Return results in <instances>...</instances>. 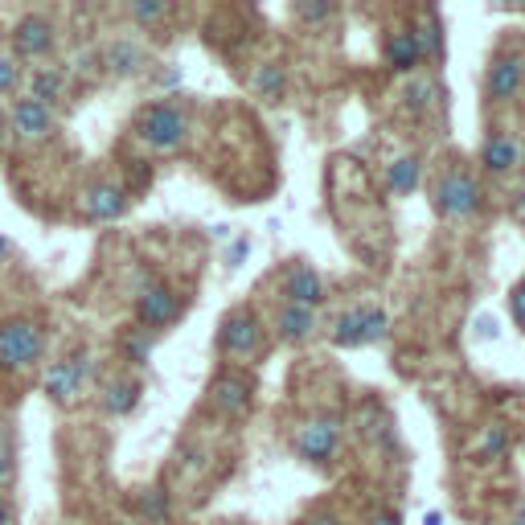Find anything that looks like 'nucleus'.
<instances>
[{"mask_svg":"<svg viewBox=\"0 0 525 525\" xmlns=\"http://www.w3.org/2000/svg\"><path fill=\"white\" fill-rule=\"evenodd\" d=\"M431 205H436V214L447 218V222H464V218H472L484 205L481 177L468 173V169H460V164L444 169L436 181H431Z\"/></svg>","mask_w":525,"mask_h":525,"instance_id":"f257e3e1","label":"nucleus"},{"mask_svg":"<svg viewBox=\"0 0 525 525\" xmlns=\"http://www.w3.org/2000/svg\"><path fill=\"white\" fill-rule=\"evenodd\" d=\"M136 140L148 144V148L156 152H173L185 144V132H189V119L181 108H173V103H152V108H144L140 116H136Z\"/></svg>","mask_w":525,"mask_h":525,"instance_id":"f03ea898","label":"nucleus"},{"mask_svg":"<svg viewBox=\"0 0 525 525\" xmlns=\"http://www.w3.org/2000/svg\"><path fill=\"white\" fill-rule=\"evenodd\" d=\"M45 353V333L37 321H5L0 324V370H33Z\"/></svg>","mask_w":525,"mask_h":525,"instance_id":"7ed1b4c3","label":"nucleus"},{"mask_svg":"<svg viewBox=\"0 0 525 525\" xmlns=\"http://www.w3.org/2000/svg\"><path fill=\"white\" fill-rule=\"evenodd\" d=\"M390 337V316L374 304H361V308H349L337 316L333 324V345L337 349H357V345H374V341Z\"/></svg>","mask_w":525,"mask_h":525,"instance_id":"20e7f679","label":"nucleus"},{"mask_svg":"<svg viewBox=\"0 0 525 525\" xmlns=\"http://www.w3.org/2000/svg\"><path fill=\"white\" fill-rule=\"evenodd\" d=\"M90 370H95V361H90L87 349H74V353L58 357L54 365H50V374H45V394L58 402V407H74L79 402V394L87 390L90 382Z\"/></svg>","mask_w":525,"mask_h":525,"instance_id":"39448f33","label":"nucleus"},{"mask_svg":"<svg viewBox=\"0 0 525 525\" xmlns=\"http://www.w3.org/2000/svg\"><path fill=\"white\" fill-rule=\"evenodd\" d=\"M181 316V292L164 279H148V284L136 292V324L148 333L164 329Z\"/></svg>","mask_w":525,"mask_h":525,"instance_id":"423d86ee","label":"nucleus"},{"mask_svg":"<svg viewBox=\"0 0 525 525\" xmlns=\"http://www.w3.org/2000/svg\"><path fill=\"white\" fill-rule=\"evenodd\" d=\"M341 444V418L337 415H321V418H308L300 431H295V455L304 464H329L337 455Z\"/></svg>","mask_w":525,"mask_h":525,"instance_id":"0eeeda50","label":"nucleus"},{"mask_svg":"<svg viewBox=\"0 0 525 525\" xmlns=\"http://www.w3.org/2000/svg\"><path fill=\"white\" fill-rule=\"evenodd\" d=\"M218 349L226 357H258L263 353V324L250 308L230 312L222 321V333H218Z\"/></svg>","mask_w":525,"mask_h":525,"instance_id":"6e6552de","label":"nucleus"},{"mask_svg":"<svg viewBox=\"0 0 525 525\" xmlns=\"http://www.w3.org/2000/svg\"><path fill=\"white\" fill-rule=\"evenodd\" d=\"M9 127L17 140L25 144H37V140H50L58 127V116L54 108H45V103H37V98H13L9 103Z\"/></svg>","mask_w":525,"mask_h":525,"instance_id":"1a4fd4ad","label":"nucleus"},{"mask_svg":"<svg viewBox=\"0 0 525 525\" xmlns=\"http://www.w3.org/2000/svg\"><path fill=\"white\" fill-rule=\"evenodd\" d=\"M79 205L90 222H116V218L127 214V205H132V189L119 185V181H95V185L82 189Z\"/></svg>","mask_w":525,"mask_h":525,"instance_id":"9d476101","label":"nucleus"},{"mask_svg":"<svg viewBox=\"0 0 525 525\" xmlns=\"http://www.w3.org/2000/svg\"><path fill=\"white\" fill-rule=\"evenodd\" d=\"M525 87V54H517V50H509V54H497L489 66V79H484V95H489V103H509V98H517Z\"/></svg>","mask_w":525,"mask_h":525,"instance_id":"9b49d317","label":"nucleus"},{"mask_svg":"<svg viewBox=\"0 0 525 525\" xmlns=\"http://www.w3.org/2000/svg\"><path fill=\"white\" fill-rule=\"evenodd\" d=\"M250 378L239 374V370H222V374L210 382V402H214L222 415H242L250 407Z\"/></svg>","mask_w":525,"mask_h":525,"instance_id":"f8f14e48","label":"nucleus"},{"mask_svg":"<svg viewBox=\"0 0 525 525\" xmlns=\"http://www.w3.org/2000/svg\"><path fill=\"white\" fill-rule=\"evenodd\" d=\"M13 50H17V58H42L54 50V25L45 17H37V13H29V17H21L17 25H13Z\"/></svg>","mask_w":525,"mask_h":525,"instance_id":"ddd939ff","label":"nucleus"},{"mask_svg":"<svg viewBox=\"0 0 525 525\" xmlns=\"http://www.w3.org/2000/svg\"><path fill=\"white\" fill-rule=\"evenodd\" d=\"M284 295L287 304H300V308H321L324 304V279L321 271H312V267H292L284 276Z\"/></svg>","mask_w":525,"mask_h":525,"instance_id":"4468645a","label":"nucleus"},{"mask_svg":"<svg viewBox=\"0 0 525 525\" xmlns=\"http://www.w3.org/2000/svg\"><path fill=\"white\" fill-rule=\"evenodd\" d=\"M481 164L484 173H492V177H505V173H513L517 164H521V140L509 132H497L484 140V152H481Z\"/></svg>","mask_w":525,"mask_h":525,"instance_id":"2eb2a0df","label":"nucleus"},{"mask_svg":"<svg viewBox=\"0 0 525 525\" xmlns=\"http://www.w3.org/2000/svg\"><path fill=\"white\" fill-rule=\"evenodd\" d=\"M276 333L287 345H304V341L316 337V312L300 308V304H284V308L276 312Z\"/></svg>","mask_w":525,"mask_h":525,"instance_id":"dca6fc26","label":"nucleus"},{"mask_svg":"<svg viewBox=\"0 0 525 525\" xmlns=\"http://www.w3.org/2000/svg\"><path fill=\"white\" fill-rule=\"evenodd\" d=\"M103 66H108L116 79H136V74L148 70V54H144L136 42L119 37V42H111L108 50H103Z\"/></svg>","mask_w":525,"mask_h":525,"instance_id":"f3484780","label":"nucleus"},{"mask_svg":"<svg viewBox=\"0 0 525 525\" xmlns=\"http://www.w3.org/2000/svg\"><path fill=\"white\" fill-rule=\"evenodd\" d=\"M386 62L398 74H415L418 66H423V50H418L410 29H394V33L386 37Z\"/></svg>","mask_w":525,"mask_h":525,"instance_id":"a211bd4d","label":"nucleus"},{"mask_svg":"<svg viewBox=\"0 0 525 525\" xmlns=\"http://www.w3.org/2000/svg\"><path fill=\"white\" fill-rule=\"evenodd\" d=\"M410 33H415L418 50H423V62H439L444 58V25H439L436 9L418 13V25H410Z\"/></svg>","mask_w":525,"mask_h":525,"instance_id":"6ab92c4d","label":"nucleus"},{"mask_svg":"<svg viewBox=\"0 0 525 525\" xmlns=\"http://www.w3.org/2000/svg\"><path fill=\"white\" fill-rule=\"evenodd\" d=\"M140 378H116V382H108V390H103V410L108 415H132L136 407H140Z\"/></svg>","mask_w":525,"mask_h":525,"instance_id":"aec40b11","label":"nucleus"},{"mask_svg":"<svg viewBox=\"0 0 525 525\" xmlns=\"http://www.w3.org/2000/svg\"><path fill=\"white\" fill-rule=\"evenodd\" d=\"M66 90V70L62 66H42V70L29 74V98H37V103H58Z\"/></svg>","mask_w":525,"mask_h":525,"instance_id":"412c9836","label":"nucleus"},{"mask_svg":"<svg viewBox=\"0 0 525 525\" xmlns=\"http://www.w3.org/2000/svg\"><path fill=\"white\" fill-rule=\"evenodd\" d=\"M418 181H423V161H418V156H398V161H390V169H386V185L398 197L415 193Z\"/></svg>","mask_w":525,"mask_h":525,"instance_id":"4be33fe9","label":"nucleus"},{"mask_svg":"<svg viewBox=\"0 0 525 525\" xmlns=\"http://www.w3.org/2000/svg\"><path fill=\"white\" fill-rule=\"evenodd\" d=\"M284 87H287V74L279 62H263L255 70V90L263 103H279V98H284Z\"/></svg>","mask_w":525,"mask_h":525,"instance_id":"5701e85b","label":"nucleus"},{"mask_svg":"<svg viewBox=\"0 0 525 525\" xmlns=\"http://www.w3.org/2000/svg\"><path fill=\"white\" fill-rule=\"evenodd\" d=\"M119 349H124V357H127L132 365H144V361H148V353H152V333L136 324V329H127V333H124Z\"/></svg>","mask_w":525,"mask_h":525,"instance_id":"b1692460","label":"nucleus"},{"mask_svg":"<svg viewBox=\"0 0 525 525\" xmlns=\"http://www.w3.org/2000/svg\"><path fill=\"white\" fill-rule=\"evenodd\" d=\"M436 95H439V87L431 79H415L407 90H402V98H407V108L415 111V116H423V111L436 103Z\"/></svg>","mask_w":525,"mask_h":525,"instance_id":"393cba45","label":"nucleus"},{"mask_svg":"<svg viewBox=\"0 0 525 525\" xmlns=\"http://www.w3.org/2000/svg\"><path fill=\"white\" fill-rule=\"evenodd\" d=\"M476 452L484 455V460H501V455L509 452V427H484L481 444H476Z\"/></svg>","mask_w":525,"mask_h":525,"instance_id":"a878e982","label":"nucleus"},{"mask_svg":"<svg viewBox=\"0 0 525 525\" xmlns=\"http://www.w3.org/2000/svg\"><path fill=\"white\" fill-rule=\"evenodd\" d=\"M132 17L140 21V25H152V21H164V17H169V5H161V0H136V5H132Z\"/></svg>","mask_w":525,"mask_h":525,"instance_id":"bb28decb","label":"nucleus"},{"mask_svg":"<svg viewBox=\"0 0 525 525\" xmlns=\"http://www.w3.org/2000/svg\"><path fill=\"white\" fill-rule=\"evenodd\" d=\"M17 82H21V62L9 54H0V95L17 90Z\"/></svg>","mask_w":525,"mask_h":525,"instance_id":"cd10ccee","label":"nucleus"},{"mask_svg":"<svg viewBox=\"0 0 525 525\" xmlns=\"http://www.w3.org/2000/svg\"><path fill=\"white\" fill-rule=\"evenodd\" d=\"M17 481V452L9 447H0V489H9V484Z\"/></svg>","mask_w":525,"mask_h":525,"instance_id":"c85d7f7f","label":"nucleus"},{"mask_svg":"<svg viewBox=\"0 0 525 525\" xmlns=\"http://www.w3.org/2000/svg\"><path fill=\"white\" fill-rule=\"evenodd\" d=\"M140 509L152 517V521H164V513H169V501H164V492H161V489H152L148 497L140 501Z\"/></svg>","mask_w":525,"mask_h":525,"instance_id":"c756f323","label":"nucleus"},{"mask_svg":"<svg viewBox=\"0 0 525 525\" xmlns=\"http://www.w3.org/2000/svg\"><path fill=\"white\" fill-rule=\"evenodd\" d=\"M509 312H513L517 329H525V279L513 287V292H509Z\"/></svg>","mask_w":525,"mask_h":525,"instance_id":"7c9ffc66","label":"nucleus"},{"mask_svg":"<svg viewBox=\"0 0 525 525\" xmlns=\"http://www.w3.org/2000/svg\"><path fill=\"white\" fill-rule=\"evenodd\" d=\"M300 21H312V25H316V21H324V17H333V5H300Z\"/></svg>","mask_w":525,"mask_h":525,"instance_id":"2f4dec72","label":"nucleus"},{"mask_svg":"<svg viewBox=\"0 0 525 525\" xmlns=\"http://www.w3.org/2000/svg\"><path fill=\"white\" fill-rule=\"evenodd\" d=\"M247 255H250V239H234L230 250H226V267H239Z\"/></svg>","mask_w":525,"mask_h":525,"instance_id":"473e14b6","label":"nucleus"},{"mask_svg":"<svg viewBox=\"0 0 525 525\" xmlns=\"http://www.w3.org/2000/svg\"><path fill=\"white\" fill-rule=\"evenodd\" d=\"M304 525H341V517L333 513V509H316V513H312Z\"/></svg>","mask_w":525,"mask_h":525,"instance_id":"72a5a7b5","label":"nucleus"},{"mask_svg":"<svg viewBox=\"0 0 525 525\" xmlns=\"http://www.w3.org/2000/svg\"><path fill=\"white\" fill-rule=\"evenodd\" d=\"M513 214H517V222H525V185L517 189V197H513Z\"/></svg>","mask_w":525,"mask_h":525,"instance_id":"f704fd0d","label":"nucleus"},{"mask_svg":"<svg viewBox=\"0 0 525 525\" xmlns=\"http://www.w3.org/2000/svg\"><path fill=\"white\" fill-rule=\"evenodd\" d=\"M365 525H402V521H398V517H394V513H378V517H370V521H365Z\"/></svg>","mask_w":525,"mask_h":525,"instance_id":"c9c22d12","label":"nucleus"},{"mask_svg":"<svg viewBox=\"0 0 525 525\" xmlns=\"http://www.w3.org/2000/svg\"><path fill=\"white\" fill-rule=\"evenodd\" d=\"M0 525H13V509H9V501H0Z\"/></svg>","mask_w":525,"mask_h":525,"instance_id":"e433bc0d","label":"nucleus"},{"mask_svg":"<svg viewBox=\"0 0 525 525\" xmlns=\"http://www.w3.org/2000/svg\"><path fill=\"white\" fill-rule=\"evenodd\" d=\"M481 337H497V324H492L489 316H484V321H481Z\"/></svg>","mask_w":525,"mask_h":525,"instance_id":"4c0bfd02","label":"nucleus"},{"mask_svg":"<svg viewBox=\"0 0 525 525\" xmlns=\"http://www.w3.org/2000/svg\"><path fill=\"white\" fill-rule=\"evenodd\" d=\"M0 447H9V423L0 418Z\"/></svg>","mask_w":525,"mask_h":525,"instance_id":"58836bf2","label":"nucleus"},{"mask_svg":"<svg viewBox=\"0 0 525 525\" xmlns=\"http://www.w3.org/2000/svg\"><path fill=\"white\" fill-rule=\"evenodd\" d=\"M513 525H525V505L517 509V517H513Z\"/></svg>","mask_w":525,"mask_h":525,"instance_id":"ea45409f","label":"nucleus"},{"mask_svg":"<svg viewBox=\"0 0 525 525\" xmlns=\"http://www.w3.org/2000/svg\"><path fill=\"white\" fill-rule=\"evenodd\" d=\"M0 255H9V242H5V239H0Z\"/></svg>","mask_w":525,"mask_h":525,"instance_id":"a19ab883","label":"nucleus"},{"mask_svg":"<svg viewBox=\"0 0 525 525\" xmlns=\"http://www.w3.org/2000/svg\"><path fill=\"white\" fill-rule=\"evenodd\" d=\"M0 148H5V127H0Z\"/></svg>","mask_w":525,"mask_h":525,"instance_id":"79ce46f5","label":"nucleus"}]
</instances>
